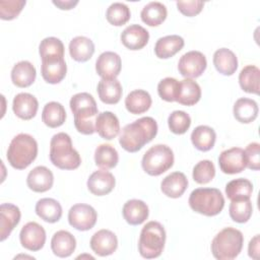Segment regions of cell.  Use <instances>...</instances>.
<instances>
[{"label":"cell","instance_id":"cell-1","mask_svg":"<svg viewBox=\"0 0 260 260\" xmlns=\"http://www.w3.org/2000/svg\"><path fill=\"white\" fill-rule=\"evenodd\" d=\"M157 134V123L151 117H142L127 124L119 137L120 145L128 152L140 150Z\"/></svg>","mask_w":260,"mask_h":260},{"label":"cell","instance_id":"cell-2","mask_svg":"<svg viewBox=\"0 0 260 260\" xmlns=\"http://www.w3.org/2000/svg\"><path fill=\"white\" fill-rule=\"evenodd\" d=\"M69 105L74 115L76 130L85 135L93 134L98 116V106L93 96L88 92H78L71 98Z\"/></svg>","mask_w":260,"mask_h":260},{"label":"cell","instance_id":"cell-3","mask_svg":"<svg viewBox=\"0 0 260 260\" xmlns=\"http://www.w3.org/2000/svg\"><path fill=\"white\" fill-rule=\"evenodd\" d=\"M50 159L55 167L61 170H75L81 164L80 155L73 148L70 136L64 132H59L52 137Z\"/></svg>","mask_w":260,"mask_h":260},{"label":"cell","instance_id":"cell-4","mask_svg":"<svg viewBox=\"0 0 260 260\" xmlns=\"http://www.w3.org/2000/svg\"><path fill=\"white\" fill-rule=\"evenodd\" d=\"M38 155L36 139L26 133H19L12 138L7 149V160L16 170L27 168Z\"/></svg>","mask_w":260,"mask_h":260},{"label":"cell","instance_id":"cell-5","mask_svg":"<svg viewBox=\"0 0 260 260\" xmlns=\"http://www.w3.org/2000/svg\"><path fill=\"white\" fill-rule=\"evenodd\" d=\"M244 236L241 231L234 228H224L211 242V252L218 260L235 259L242 251Z\"/></svg>","mask_w":260,"mask_h":260},{"label":"cell","instance_id":"cell-6","mask_svg":"<svg viewBox=\"0 0 260 260\" xmlns=\"http://www.w3.org/2000/svg\"><path fill=\"white\" fill-rule=\"evenodd\" d=\"M188 202L192 210L205 216L217 215L224 206L223 195L216 188H197L191 192Z\"/></svg>","mask_w":260,"mask_h":260},{"label":"cell","instance_id":"cell-7","mask_svg":"<svg viewBox=\"0 0 260 260\" xmlns=\"http://www.w3.org/2000/svg\"><path fill=\"white\" fill-rule=\"evenodd\" d=\"M166 243V231L158 221H149L141 230L138 250L146 259L157 258L162 253Z\"/></svg>","mask_w":260,"mask_h":260},{"label":"cell","instance_id":"cell-8","mask_svg":"<svg viewBox=\"0 0 260 260\" xmlns=\"http://www.w3.org/2000/svg\"><path fill=\"white\" fill-rule=\"evenodd\" d=\"M174 165L173 150L165 144L151 146L143 155L141 166L143 171L150 176H159Z\"/></svg>","mask_w":260,"mask_h":260},{"label":"cell","instance_id":"cell-9","mask_svg":"<svg viewBox=\"0 0 260 260\" xmlns=\"http://www.w3.org/2000/svg\"><path fill=\"white\" fill-rule=\"evenodd\" d=\"M96 219L98 213L95 209L88 204L77 203L68 211L69 224L78 231L84 232L92 229Z\"/></svg>","mask_w":260,"mask_h":260},{"label":"cell","instance_id":"cell-10","mask_svg":"<svg viewBox=\"0 0 260 260\" xmlns=\"http://www.w3.org/2000/svg\"><path fill=\"white\" fill-rule=\"evenodd\" d=\"M207 61L205 56L199 51H189L179 60L178 70L186 78L199 77L206 69Z\"/></svg>","mask_w":260,"mask_h":260},{"label":"cell","instance_id":"cell-11","mask_svg":"<svg viewBox=\"0 0 260 260\" xmlns=\"http://www.w3.org/2000/svg\"><path fill=\"white\" fill-rule=\"evenodd\" d=\"M20 244L23 248L37 252L41 250L46 242V232L44 228L36 221L24 224L19 234Z\"/></svg>","mask_w":260,"mask_h":260},{"label":"cell","instance_id":"cell-12","mask_svg":"<svg viewBox=\"0 0 260 260\" xmlns=\"http://www.w3.org/2000/svg\"><path fill=\"white\" fill-rule=\"evenodd\" d=\"M218 165L224 174L234 175L243 172L246 169L244 149L232 147L221 151L218 156Z\"/></svg>","mask_w":260,"mask_h":260},{"label":"cell","instance_id":"cell-13","mask_svg":"<svg viewBox=\"0 0 260 260\" xmlns=\"http://www.w3.org/2000/svg\"><path fill=\"white\" fill-rule=\"evenodd\" d=\"M122 68L121 57L111 51L102 53L95 62L96 73L104 79H114L116 78Z\"/></svg>","mask_w":260,"mask_h":260},{"label":"cell","instance_id":"cell-14","mask_svg":"<svg viewBox=\"0 0 260 260\" xmlns=\"http://www.w3.org/2000/svg\"><path fill=\"white\" fill-rule=\"evenodd\" d=\"M90 248L99 256L105 257L113 254L118 248L117 236L109 230H100L90 239Z\"/></svg>","mask_w":260,"mask_h":260},{"label":"cell","instance_id":"cell-15","mask_svg":"<svg viewBox=\"0 0 260 260\" xmlns=\"http://www.w3.org/2000/svg\"><path fill=\"white\" fill-rule=\"evenodd\" d=\"M116 180L112 173L107 170L93 172L87 180V189L95 196H104L111 193L115 187Z\"/></svg>","mask_w":260,"mask_h":260},{"label":"cell","instance_id":"cell-16","mask_svg":"<svg viewBox=\"0 0 260 260\" xmlns=\"http://www.w3.org/2000/svg\"><path fill=\"white\" fill-rule=\"evenodd\" d=\"M54 183V176L51 170L44 166L32 169L26 178L27 187L34 192L43 193L50 190Z\"/></svg>","mask_w":260,"mask_h":260},{"label":"cell","instance_id":"cell-17","mask_svg":"<svg viewBox=\"0 0 260 260\" xmlns=\"http://www.w3.org/2000/svg\"><path fill=\"white\" fill-rule=\"evenodd\" d=\"M149 40L148 31L139 24L127 26L121 34L122 44L129 50L137 51L146 46Z\"/></svg>","mask_w":260,"mask_h":260},{"label":"cell","instance_id":"cell-18","mask_svg":"<svg viewBox=\"0 0 260 260\" xmlns=\"http://www.w3.org/2000/svg\"><path fill=\"white\" fill-rule=\"evenodd\" d=\"M19 208L11 203H2L0 206V240H6L20 220Z\"/></svg>","mask_w":260,"mask_h":260},{"label":"cell","instance_id":"cell-19","mask_svg":"<svg viewBox=\"0 0 260 260\" xmlns=\"http://www.w3.org/2000/svg\"><path fill=\"white\" fill-rule=\"evenodd\" d=\"M39 109V103L36 96L27 92H20L13 99L12 110L14 114L22 120L32 119Z\"/></svg>","mask_w":260,"mask_h":260},{"label":"cell","instance_id":"cell-20","mask_svg":"<svg viewBox=\"0 0 260 260\" xmlns=\"http://www.w3.org/2000/svg\"><path fill=\"white\" fill-rule=\"evenodd\" d=\"M95 132L106 139H114L120 132V123L115 114L106 111L98 114L95 118Z\"/></svg>","mask_w":260,"mask_h":260},{"label":"cell","instance_id":"cell-21","mask_svg":"<svg viewBox=\"0 0 260 260\" xmlns=\"http://www.w3.org/2000/svg\"><path fill=\"white\" fill-rule=\"evenodd\" d=\"M76 248V240L74 236L64 230L56 232L51 240V249L52 252L60 257L66 258L69 257Z\"/></svg>","mask_w":260,"mask_h":260},{"label":"cell","instance_id":"cell-22","mask_svg":"<svg viewBox=\"0 0 260 260\" xmlns=\"http://www.w3.org/2000/svg\"><path fill=\"white\" fill-rule=\"evenodd\" d=\"M124 219L131 225H138L144 222L149 214L148 206L138 199L128 200L122 209Z\"/></svg>","mask_w":260,"mask_h":260},{"label":"cell","instance_id":"cell-23","mask_svg":"<svg viewBox=\"0 0 260 260\" xmlns=\"http://www.w3.org/2000/svg\"><path fill=\"white\" fill-rule=\"evenodd\" d=\"M188 187V180L182 172H174L168 175L160 183L161 192L171 198L181 197Z\"/></svg>","mask_w":260,"mask_h":260},{"label":"cell","instance_id":"cell-24","mask_svg":"<svg viewBox=\"0 0 260 260\" xmlns=\"http://www.w3.org/2000/svg\"><path fill=\"white\" fill-rule=\"evenodd\" d=\"M184 39L178 35L159 38L154 46V53L159 59H169L180 52L184 47Z\"/></svg>","mask_w":260,"mask_h":260},{"label":"cell","instance_id":"cell-25","mask_svg":"<svg viewBox=\"0 0 260 260\" xmlns=\"http://www.w3.org/2000/svg\"><path fill=\"white\" fill-rule=\"evenodd\" d=\"M37 71L29 61L16 63L11 70V80L17 87H27L35 82Z\"/></svg>","mask_w":260,"mask_h":260},{"label":"cell","instance_id":"cell-26","mask_svg":"<svg viewBox=\"0 0 260 260\" xmlns=\"http://www.w3.org/2000/svg\"><path fill=\"white\" fill-rule=\"evenodd\" d=\"M69 53L73 60L77 62H86L94 53V44L86 37H75L69 43Z\"/></svg>","mask_w":260,"mask_h":260},{"label":"cell","instance_id":"cell-27","mask_svg":"<svg viewBox=\"0 0 260 260\" xmlns=\"http://www.w3.org/2000/svg\"><path fill=\"white\" fill-rule=\"evenodd\" d=\"M213 65L222 75H233L238 68V58L233 51L220 48L213 54Z\"/></svg>","mask_w":260,"mask_h":260},{"label":"cell","instance_id":"cell-28","mask_svg":"<svg viewBox=\"0 0 260 260\" xmlns=\"http://www.w3.org/2000/svg\"><path fill=\"white\" fill-rule=\"evenodd\" d=\"M67 65L64 60H50V61H42L41 73L44 80L51 84H57L61 82L66 76Z\"/></svg>","mask_w":260,"mask_h":260},{"label":"cell","instance_id":"cell-29","mask_svg":"<svg viewBox=\"0 0 260 260\" xmlns=\"http://www.w3.org/2000/svg\"><path fill=\"white\" fill-rule=\"evenodd\" d=\"M122 85L117 78L104 79L102 78L98 84V93L100 100L108 105L119 103L122 96Z\"/></svg>","mask_w":260,"mask_h":260},{"label":"cell","instance_id":"cell-30","mask_svg":"<svg viewBox=\"0 0 260 260\" xmlns=\"http://www.w3.org/2000/svg\"><path fill=\"white\" fill-rule=\"evenodd\" d=\"M201 98V88L199 84L190 79L186 78L179 81V88L176 102L184 106H193L199 102Z\"/></svg>","mask_w":260,"mask_h":260},{"label":"cell","instance_id":"cell-31","mask_svg":"<svg viewBox=\"0 0 260 260\" xmlns=\"http://www.w3.org/2000/svg\"><path fill=\"white\" fill-rule=\"evenodd\" d=\"M150 94L143 89L132 90L125 99V107L127 111L134 115L145 113L151 106Z\"/></svg>","mask_w":260,"mask_h":260},{"label":"cell","instance_id":"cell-32","mask_svg":"<svg viewBox=\"0 0 260 260\" xmlns=\"http://www.w3.org/2000/svg\"><path fill=\"white\" fill-rule=\"evenodd\" d=\"M258 105L257 103L248 98H241L236 101L234 105V117L237 121L243 124L253 122L258 116Z\"/></svg>","mask_w":260,"mask_h":260},{"label":"cell","instance_id":"cell-33","mask_svg":"<svg viewBox=\"0 0 260 260\" xmlns=\"http://www.w3.org/2000/svg\"><path fill=\"white\" fill-rule=\"evenodd\" d=\"M36 213L43 220L54 223L62 216L61 204L53 198H42L36 204Z\"/></svg>","mask_w":260,"mask_h":260},{"label":"cell","instance_id":"cell-34","mask_svg":"<svg viewBox=\"0 0 260 260\" xmlns=\"http://www.w3.org/2000/svg\"><path fill=\"white\" fill-rule=\"evenodd\" d=\"M215 131L206 125L197 126L191 133L192 144L200 151L210 150L215 143Z\"/></svg>","mask_w":260,"mask_h":260},{"label":"cell","instance_id":"cell-35","mask_svg":"<svg viewBox=\"0 0 260 260\" xmlns=\"http://www.w3.org/2000/svg\"><path fill=\"white\" fill-rule=\"evenodd\" d=\"M241 88L248 93L259 94L260 89V70L255 65L245 66L239 74Z\"/></svg>","mask_w":260,"mask_h":260},{"label":"cell","instance_id":"cell-36","mask_svg":"<svg viewBox=\"0 0 260 260\" xmlns=\"http://www.w3.org/2000/svg\"><path fill=\"white\" fill-rule=\"evenodd\" d=\"M167 7L160 2H149L146 4L141 12V20L149 26H157L167 18Z\"/></svg>","mask_w":260,"mask_h":260},{"label":"cell","instance_id":"cell-37","mask_svg":"<svg viewBox=\"0 0 260 260\" xmlns=\"http://www.w3.org/2000/svg\"><path fill=\"white\" fill-rule=\"evenodd\" d=\"M66 120V111L64 107L57 102H50L45 105L42 112V121L50 128H57L64 124Z\"/></svg>","mask_w":260,"mask_h":260},{"label":"cell","instance_id":"cell-38","mask_svg":"<svg viewBox=\"0 0 260 260\" xmlns=\"http://www.w3.org/2000/svg\"><path fill=\"white\" fill-rule=\"evenodd\" d=\"M39 53L42 61L62 59L64 58V45L59 39L48 37L41 42Z\"/></svg>","mask_w":260,"mask_h":260},{"label":"cell","instance_id":"cell-39","mask_svg":"<svg viewBox=\"0 0 260 260\" xmlns=\"http://www.w3.org/2000/svg\"><path fill=\"white\" fill-rule=\"evenodd\" d=\"M253 192V184L244 178L232 180L225 186V194L231 201L250 199Z\"/></svg>","mask_w":260,"mask_h":260},{"label":"cell","instance_id":"cell-40","mask_svg":"<svg viewBox=\"0 0 260 260\" xmlns=\"http://www.w3.org/2000/svg\"><path fill=\"white\" fill-rule=\"evenodd\" d=\"M94 161L101 169H113L119 161L118 151L110 144H100L94 151Z\"/></svg>","mask_w":260,"mask_h":260},{"label":"cell","instance_id":"cell-41","mask_svg":"<svg viewBox=\"0 0 260 260\" xmlns=\"http://www.w3.org/2000/svg\"><path fill=\"white\" fill-rule=\"evenodd\" d=\"M253 211V206L250 199H241L232 201L229 208L231 218L239 223L247 222Z\"/></svg>","mask_w":260,"mask_h":260},{"label":"cell","instance_id":"cell-42","mask_svg":"<svg viewBox=\"0 0 260 260\" xmlns=\"http://www.w3.org/2000/svg\"><path fill=\"white\" fill-rule=\"evenodd\" d=\"M130 16L131 12L129 7L121 2L112 3L106 12L107 20L115 26H121L125 24L130 19Z\"/></svg>","mask_w":260,"mask_h":260},{"label":"cell","instance_id":"cell-43","mask_svg":"<svg viewBox=\"0 0 260 260\" xmlns=\"http://www.w3.org/2000/svg\"><path fill=\"white\" fill-rule=\"evenodd\" d=\"M215 176V168L211 160L203 159L195 165L193 168L192 177L198 184H207Z\"/></svg>","mask_w":260,"mask_h":260},{"label":"cell","instance_id":"cell-44","mask_svg":"<svg viewBox=\"0 0 260 260\" xmlns=\"http://www.w3.org/2000/svg\"><path fill=\"white\" fill-rule=\"evenodd\" d=\"M168 124L173 133L184 134L191 125V118L184 111H174L168 118Z\"/></svg>","mask_w":260,"mask_h":260},{"label":"cell","instance_id":"cell-45","mask_svg":"<svg viewBox=\"0 0 260 260\" xmlns=\"http://www.w3.org/2000/svg\"><path fill=\"white\" fill-rule=\"evenodd\" d=\"M179 81L173 77H166L157 84L158 95L166 102H176Z\"/></svg>","mask_w":260,"mask_h":260},{"label":"cell","instance_id":"cell-46","mask_svg":"<svg viewBox=\"0 0 260 260\" xmlns=\"http://www.w3.org/2000/svg\"><path fill=\"white\" fill-rule=\"evenodd\" d=\"M24 0H11L0 1V18L3 20L14 19L22 10L25 5Z\"/></svg>","mask_w":260,"mask_h":260},{"label":"cell","instance_id":"cell-47","mask_svg":"<svg viewBox=\"0 0 260 260\" xmlns=\"http://www.w3.org/2000/svg\"><path fill=\"white\" fill-rule=\"evenodd\" d=\"M246 167L250 170L258 171L260 169V144L258 142H252L247 145L244 150Z\"/></svg>","mask_w":260,"mask_h":260},{"label":"cell","instance_id":"cell-48","mask_svg":"<svg viewBox=\"0 0 260 260\" xmlns=\"http://www.w3.org/2000/svg\"><path fill=\"white\" fill-rule=\"evenodd\" d=\"M176 4L179 11L186 16H195L199 14L204 6V2L200 0L177 1Z\"/></svg>","mask_w":260,"mask_h":260},{"label":"cell","instance_id":"cell-49","mask_svg":"<svg viewBox=\"0 0 260 260\" xmlns=\"http://www.w3.org/2000/svg\"><path fill=\"white\" fill-rule=\"evenodd\" d=\"M248 254L251 258L255 260L259 259V235L254 236V238H252L249 242Z\"/></svg>","mask_w":260,"mask_h":260},{"label":"cell","instance_id":"cell-50","mask_svg":"<svg viewBox=\"0 0 260 260\" xmlns=\"http://www.w3.org/2000/svg\"><path fill=\"white\" fill-rule=\"evenodd\" d=\"M53 4L56 5L57 7H59L60 9L62 10H69V9H72L75 5L78 4V1L77 0H57V1H53Z\"/></svg>","mask_w":260,"mask_h":260}]
</instances>
